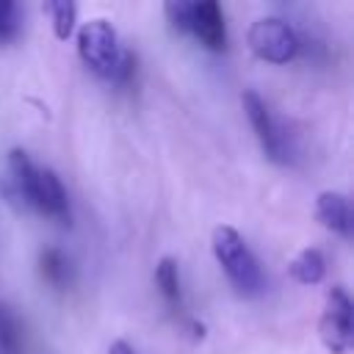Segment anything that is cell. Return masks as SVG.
<instances>
[{"label": "cell", "instance_id": "obj_1", "mask_svg": "<svg viewBox=\"0 0 354 354\" xmlns=\"http://www.w3.org/2000/svg\"><path fill=\"white\" fill-rule=\"evenodd\" d=\"M8 174H11V185H14L17 196L25 205H30L41 216L64 221V224L72 218L69 196H66V188H64L61 177L53 169L36 166L25 149H11L8 152Z\"/></svg>", "mask_w": 354, "mask_h": 354}, {"label": "cell", "instance_id": "obj_2", "mask_svg": "<svg viewBox=\"0 0 354 354\" xmlns=\"http://www.w3.org/2000/svg\"><path fill=\"white\" fill-rule=\"evenodd\" d=\"M77 53L80 61L102 80L124 86L136 75V55L122 47L119 33L108 19H91L80 28Z\"/></svg>", "mask_w": 354, "mask_h": 354}, {"label": "cell", "instance_id": "obj_3", "mask_svg": "<svg viewBox=\"0 0 354 354\" xmlns=\"http://www.w3.org/2000/svg\"><path fill=\"white\" fill-rule=\"evenodd\" d=\"M216 263L232 282V288L241 296H260L266 290V271L257 260V254L249 249L246 238L232 227H216L210 238Z\"/></svg>", "mask_w": 354, "mask_h": 354}, {"label": "cell", "instance_id": "obj_4", "mask_svg": "<svg viewBox=\"0 0 354 354\" xmlns=\"http://www.w3.org/2000/svg\"><path fill=\"white\" fill-rule=\"evenodd\" d=\"M241 102H243V111H246V116H249V124H252V130H254V136H257V141H260L266 158L274 160V163H282V166L293 163V155H296L293 136H290V133L285 130V124L274 116L271 105H268L257 91H243Z\"/></svg>", "mask_w": 354, "mask_h": 354}, {"label": "cell", "instance_id": "obj_5", "mask_svg": "<svg viewBox=\"0 0 354 354\" xmlns=\"http://www.w3.org/2000/svg\"><path fill=\"white\" fill-rule=\"evenodd\" d=\"M246 39H249L252 53L257 58L268 61V64H288V61L296 58V53L301 47L299 33L282 17H260V19H254Z\"/></svg>", "mask_w": 354, "mask_h": 354}, {"label": "cell", "instance_id": "obj_6", "mask_svg": "<svg viewBox=\"0 0 354 354\" xmlns=\"http://www.w3.org/2000/svg\"><path fill=\"white\" fill-rule=\"evenodd\" d=\"M354 307L343 288H332L326 293L324 315H321V337L332 354H346L354 340Z\"/></svg>", "mask_w": 354, "mask_h": 354}, {"label": "cell", "instance_id": "obj_7", "mask_svg": "<svg viewBox=\"0 0 354 354\" xmlns=\"http://www.w3.org/2000/svg\"><path fill=\"white\" fill-rule=\"evenodd\" d=\"M185 33H191L202 47H207L213 53L227 50V22H224L221 6L213 3V0L191 3Z\"/></svg>", "mask_w": 354, "mask_h": 354}, {"label": "cell", "instance_id": "obj_8", "mask_svg": "<svg viewBox=\"0 0 354 354\" xmlns=\"http://www.w3.org/2000/svg\"><path fill=\"white\" fill-rule=\"evenodd\" d=\"M155 285L163 299V304L174 315H185V290H183V277H180V263L174 257H160L155 266Z\"/></svg>", "mask_w": 354, "mask_h": 354}, {"label": "cell", "instance_id": "obj_9", "mask_svg": "<svg viewBox=\"0 0 354 354\" xmlns=\"http://www.w3.org/2000/svg\"><path fill=\"white\" fill-rule=\"evenodd\" d=\"M315 216H318V221L326 230H332V232H337L343 238L351 235V207H348L346 194H340V191H324V194H318V199H315Z\"/></svg>", "mask_w": 354, "mask_h": 354}, {"label": "cell", "instance_id": "obj_10", "mask_svg": "<svg viewBox=\"0 0 354 354\" xmlns=\"http://www.w3.org/2000/svg\"><path fill=\"white\" fill-rule=\"evenodd\" d=\"M39 271H41V279L47 285L58 288V290H66L75 282V266H72V260L61 249H55V246H50V249H44L39 254Z\"/></svg>", "mask_w": 354, "mask_h": 354}, {"label": "cell", "instance_id": "obj_11", "mask_svg": "<svg viewBox=\"0 0 354 354\" xmlns=\"http://www.w3.org/2000/svg\"><path fill=\"white\" fill-rule=\"evenodd\" d=\"M0 354H25V326L6 301H0Z\"/></svg>", "mask_w": 354, "mask_h": 354}, {"label": "cell", "instance_id": "obj_12", "mask_svg": "<svg viewBox=\"0 0 354 354\" xmlns=\"http://www.w3.org/2000/svg\"><path fill=\"white\" fill-rule=\"evenodd\" d=\"M326 274V260L321 254V249L315 246H307L301 249L293 260H290V277L301 285H318Z\"/></svg>", "mask_w": 354, "mask_h": 354}, {"label": "cell", "instance_id": "obj_13", "mask_svg": "<svg viewBox=\"0 0 354 354\" xmlns=\"http://www.w3.org/2000/svg\"><path fill=\"white\" fill-rule=\"evenodd\" d=\"M44 11L53 19V30L58 39H69L72 28H75V17H77V6L69 0H55V3H44Z\"/></svg>", "mask_w": 354, "mask_h": 354}, {"label": "cell", "instance_id": "obj_14", "mask_svg": "<svg viewBox=\"0 0 354 354\" xmlns=\"http://www.w3.org/2000/svg\"><path fill=\"white\" fill-rule=\"evenodd\" d=\"M22 30V6L0 0V44H11Z\"/></svg>", "mask_w": 354, "mask_h": 354}, {"label": "cell", "instance_id": "obj_15", "mask_svg": "<svg viewBox=\"0 0 354 354\" xmlns=\"http://www.w3.org/2000/svg\"><path fill=\"white\" fill-rule=\"evenodd\" d=\"M108 354H136V348L130 343H124V340H113L108 346Z\"/></svg>", "mask_w": 354, "mask_h": 354}]
</instances>
